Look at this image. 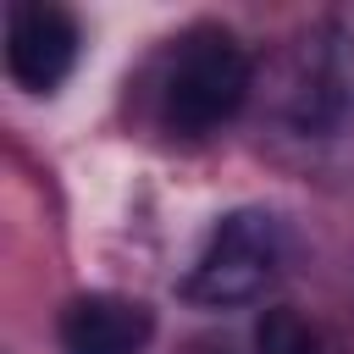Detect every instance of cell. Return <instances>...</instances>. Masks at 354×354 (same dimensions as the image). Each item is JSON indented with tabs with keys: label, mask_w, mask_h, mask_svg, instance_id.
I'll use <instances>...</instances> for the list:
<instances>
[{
	"label": "cell",
	"mask_w": 354,
	"mask_h": 354,
	"mask_svg": "<svg viewBox=\"0 0 354 354\" xmlns=\"http://www.w3.org/2000/svg\"><path fill=\"white\" fill-rule=\"evenodd\" d=\"M249 83H254L249 50L227 28L199 22L177 39L171 66L160 77V122L183 138H205L243 111Z\"/></svg>",
	"instance_id": "cell-1"
},
{
	"label": "cell",
	"mask_w": 354,
	"mask_h": 354,
	"mask_svg": "<svg viewBox=\"0 0 354 354\" xmlns=\"http://www.w3.org/2000/svg\"><path fill=\"white\" fill-rule=\"evenodd\" d=\"M282 260H288V227L277 210H260V205L227 210L210 227L205 249L194 254V266L183 277V299L205 304V310L254 304L282 277Z\"/></svg>",
	"instance_id": "cell-2"
},
{
	"label": "cell",
	"mask_w": 354,
	"mask_h": 354,
	"mask_svg": "<svg viewBox=\"0 0 354 354\" xmlns=\"http://www.w3.org/2000/svg\"><path fill=\"white\" fill-rule=\"evenodd\" d=\"M77 17L50 0H17L6 11V72L28 94H55L77 66Z\"/></svg>",
	"instance_id": "cell-3"
},
{
	"label": "cell",
	"mask_w": 354,
	"mask_h": 354,
	"mask_svg": "<svg viewBox=\"0 0 354 354\" xmlns=\"http://www.w3.org/2000/svg\"><path fill=\"white\" fill-rule=\"evenodd\" d=\"M61 354H144L155 337V315L122 293H77L55 321Z\"/></svg>",
	"instance_id": "cell-4"
},
{
	"label": "cell",
	"mask_w": 354,
	"mask_h": 354,
	"mask_svg": "<svg viewBox=\"0 0 354 354\" xmlns=\"http://www.w3.org/2000/svg\"><path fill=\"white\" fill-rule=\"evenodd\" d=\"M254 354H326V343L293 304H271L254 326Z\"/></svg>",
	"instance_id": "cell-5"
},
{
	"label": "cell",
	"mask_w": 354,
	"mask_h": 354,
	"mask_svg": "<svg viewBox=\"0 0 354 354\" xmlns=\"http://www.w3.org/2000/svg\"><path fill=\"white\" fill-rule=\"evenodd\" d=\"M194 354H221V348H194Z\"/></svg>",
	"instance_id": "cell-6"
}]
</instances>
